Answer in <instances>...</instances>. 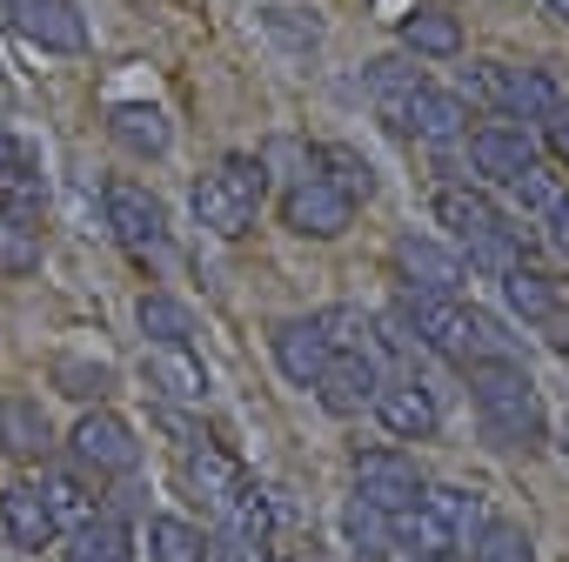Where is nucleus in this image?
Masks as SVG:
<instances>
[{
    "label": "nucleus",
    "mask_w": 569,
    "mask_h": 562,
    "mask_svg": "<svg viewBox=\"0 0 569 562\" xmlns=\"http://www.w3.org/2000/svg\"><path fill=\"white\" fill-rule=\"evenodd\" d=\"M8 28L41 54H81L88 48V21H81L74 0H21L8 14Z\"/></svg>",
    "instance_id": "12"
},
{
    "label": "nucleus",
    "mask_w": 569,
    "mask_h": 562,
    "mask_svg": "<svg viewBox=\"0 0 569 562\" xmlns=\"http://www.w3.org/2000/svg\"><path fill=\"white\" fill-rule=\"evenodd\" d=\"M54 389L74 395V402H88V409H101L108 389H114V369L108 362H81V355H54Z\"/></svg>",
    "instance_id": "33"
},
{
    "label": "nucleus",
    "mask_w": 569,
    "mask_h": 562,
    "mask_svg": "<svg viewBox=\"0 0 569 562\" xmlns=\"http://www.w3.org/2000/svg\"><path fill=\"white\" fill-rule=\"evenodd\" d=\"M221 542L228 549H248V555H268V542H274V502L254 482L221 509Z\"/></svg>",
    "instance_id": "24"
},
{
    "label": "nucleus",
    "mask_w": 569,
    "mask_h": 562,
    "mask_svg": "<svg viewBox=\"0 0 569 562\" xmlns=\"http://www.w3.org/2000/svg\"><path fill=\"white\" fill-rule=\"evenodd\" d=\"M254 21H261V34H268V41H281L296 61H309V54L322 48V21H316V8H281V0H268Z\"/></svg>",
    "instance_id": "31"
},
{
    "label": "nucleus",
    "mask_w": 569,
    "mask_h": 562,
    "mask_svg": "<svg viewBox=\"0 0 569 562\" xmlns=\"http://www.w3.org/2000/svg\"><path fill=\"white\" fill-rule=\"evenodd\" d=\"M141 549H148V562H208L214 542L188 515H148L141 522Z\"/></svg>",
    "instance_id": "27"
},
{
    "label": "nucleus",
    "mask_w": 569,
    "mask_h": 562,
    "mask_svg": "<svg viewBox=\"0 0 569 562\" xmlns=\"http://www.w3.org/2000/svg\"><path fill=\"white\" fill-rule=\"evenodd\" d=\"M422 502H429V509H436L456 535H462V549H469V542H476V529L489 522V509H482L469 489H422Z\"/></svg>",
    "instance_id": "34"
},
{
    "label": "nucleus",
    "mask_w": 569,
    "mask_h": 562,
    "mask_svg": "<svg viewBox=\"0 0 569 562\" xmlns=\"http://www.w3.org/2000/svg\"><path fill=\"white\" fill-rule=\"evenodd\" d=\"M502 281V309L516 315V322H529V329H542L569 295L556 289V274H542V268H529V261H516V268H502L496 274Z\"/></svg>",
    "instance_id": "20"
},
{
    "label": "nucleus",
    "mask_w": 569,
    "mask_h": 562,
    "mask_svg": "<svg viewBox=\"0 0 569 562\" xmlns=\"http://www.w3.org/2000/svg\"><path fill=\"white\" fill-rule=\"evenodd\" d=\"M14 168H28V148H21V141H14L8 128H0V181H8Z\"/></svg>",
    "instance_id": "39"
},
{
    "label": "nucleus",
    "mask_w": 569,
    "mask_h": 562,
    "mask_svg": "<svg viewBox=\"0 0 569 562\" xmlns=\"http://www.w3.org/2000/svg\"><path fill=\"white\" fill-rule=\"evenodd\" d=\"M389 261H396V274H402L409 295H456L462 274H469V261L449 241H436V234H402L389 248Z\"/></svg>",
    "instance_id": "9"
},
{
    "label": "nucleus",
    "mask_w": 569,
    "mask_h": 562,
    "mask_svg": "<svg viewBox=\"0 0 569 562\" xmlns=\"http://www.w3.org/2000/svg\"><path fill=\"white\" fill-rule=\"evenodd\" d=\"M268 355H274V369L289 375L296 389H316L336 349H329V335H322L316 315H289V322H274V329H268Z\"/></svg>",
    "instance_id": "11"
},
{
    "label": "nucleus",
    "mask_w": 569,
    "mask_h": 562,
    "mask_svg": "<svg viewBox=\"0 0 569 562\" xmlns=\"http://www.w3.org/2000/svg\"><path fill=\"white\" fill-rule=\"evenodd\" d=\"M148 389L168 402H208V369L194 349H148Z\"/></svg>",
    "instance_id": "25"
},
{
    "label": "nucleus",
    "mask_w": 569,
    "mask_h": 562,
    "mask_svg": "<svg viewBox=\"0 0 569 562\" xmlns=\"http://www.w3.org/2000/svg\"><path fill=\"white\" fill-rule=\"evenodd\" d=\"M268 562H289V555H268Z\"/></svg>",
    "instance_id": "46"
},
{
    "label": "nucleus",
    "mask_w": 569,
    "mask_h": 562,
    "mask_svg": "<svg viewBox=\"0 0 569 562\" xmlns=\"http://www.w3.org/2000/svg\"><path fill=\"white\" fill-rule=\"evenodd\" d=\"M54 449V429L41 415L34 395H8L0 402V455H14V462H48Z\"/></svg>",
    "instance_id": "22"
},
{
    "label": "nucleus",
    "mask_w": 569,
    "mask_h": 562,
    "mask_svg": "<svg viewBox=\"0 0 569 562\" xmlns=\"http://www.w3.org/2000/svg\"><path fill=\"white\" fill-rule=\"evenodd\" d=\"M542 329H549V342H556V349H569V302H562V309H556Z\"/></svg>",
    "instance_id": "41"
},
{
    "label": "nucleus",
    "mask_w": 569,
    "mask_h": 562,
    "mask_svg": "<svg viewBox=\"0 0 569 562\" xmlns=\"http://www.w3.org/2000/svg\"><path fill=\"white\" fill-rule=\"evenodd\" d=\"M14 8H21V0H0V21H8V14H14Z\"/></svg>",
    "instance_id": "44"
},
{
    "label": "nucleus",
    "mask_w": 569,
    "mask_h": 562,
    "mask_svg": "<svg viewBox=\"0 0 569 562\" xmlns=\"http://www.w3.org/2000/svg\"><path fill=\"white\" fill-rule=\"evenodd\" d=\"M376 389H382L376 355H369V349H336L329 369H322V382H316V402H322L329 415H362V409L376 402Z\"/></svg>",
    "instance_id": "15"
},
{
    "label": "nucleus",
    "mask_w": 569,
    "mask_h": 562,
    "mask_svg": "<svg viewBox=\"0 0 569 562\" xmlns=\"http://www.w3.org/2000/svg\"><path fill=\"white\" fill-rule=\"evenodd\" d=\"M402 134H416V141H436V148L462 141V134H469V108H462V94L422 88V94L409 101V121H402Z\"/></svg>",
    "instance_id": "23"
},
{
    "label": "nucleus",
    "mask_w": 569,
    "mask_h": 562,
    "mask_svg": "<svg viewBox=\"0 0 569 562\" xmlns=\"http://www.w3.org/2000/svg\"><path fill=\"white\" fill-rule=\"evenodd\" d=\"M134 322H141V335H148V349H194V315L174 302V295H141L134 302Z\"/></svg>",
    "instance_id": "30"
},
{
    "label": "nucleus",
    "mask_w": 569,
    "mask_h": 562,
    "mask_svg": "<svg viewBox=\"0 0 569 562\" xmlns=\"http://www.w3.org/2000/svg\"><path fill=\"white\" fill-rule=\"evenodd\" d=\"M108 134H114V148H128L141 161H161L168 141H174V128H168V114L154 101H114L108 108Z\"/></svg>",
    "instance_id": "21"
},
{
    "label": "nucleus",
    "mask_w": 569,
    "mask_h": 562,
    "mask_svg": "<svg viewBox=\"0 0 569 562\" xmlns=\"http://www.w3.org/2000/svg\"><path fill=\"white\" fill-rule=\"evenodd\" d=\"M542 141H549V154H556V161L569 168V101H562V108H556V114L542 121Z\"/></svg>",
    "instance_id": "38"
},
{
    "label": "nucleus",
    "mask_w": 569,
    "mask_h": 562,
    "mask_svg": "<svg viewBox=\"0 0 569 562\" xmlns=\"http://www.w3.org/2000/svg\"><path fill=\"white\" fill-rule=\"evenodd\" d=\"M382 535H389V549H396L402 562H449V555L462 549V535H456L429 502H409V509L382 515Z\"/></svg>",
    "instance_id": "16"
},
{
    "label": "nucleus",
    "mask_w": 569,
    "mask_h": 562,
    "mask_svg": "<svg viewBox=\"0 0 569 562\" xmlns=\"http://www.w3.org/2000/svg\"><path fill=\"white\" fill-rule=\"evenodd\" d=\"M68 562H101V555H81V549H68Z\"/></svg>",
    "instance_id": "45"
},
{
    "label": "nucleus",
    "mask_w": 569,
    "mask_h": 562,
    "mask_svg": "<svg viewBox=\"0 0 569 562\" xmlns=\"http://www.w3.org/2000/svg\"><path fill=\"white\" fill-rule=\"evenodd\" d=\"M469 402H476V422L496 449H516V455H536L549 442V422H542V395L529 382L522 362H469Z\"/></svg>",
    "instance_id": "2"
},
{
    "label": "nucleus",
    "mask_w": 569,
    "mask_h": 562,
    "mask_svg": "<svg viewBox=\"0 0 569 562\" xmlns=\"http://www.w3.org/2000/svg\"><path fill=\"white\" fill-rule=\"evenodd\" d=\"M88 475H94V469H81V462H74V469H48V475H41V495H48V509H54V522H61V529H81V522L101 509V495L88 489ZM94 482H101V475H94Z\"/></svg>",
    "instance_id": "29"
},
{
    "label": "nucleus",
    "mask_w": 569,
    "mask_h": 562,
    "mask_svg": "<svg viewBox=\"0 0 569 562\" xmlns=\"http://www.w3.org/2000/svg\"><path fill=\"white\" fill-rule=\"evenodd\" d=\"M309 174H322L329 188H342L356 208L376 194V168H369V154H356V148H342V141H329V148H309Z\"/></svg>",
    "instance_id": "28"
},
{
    "label": "nucleus",
    "mask_w": 569,
    "mask_h": 562,
    "mask_svg": "<svg viewBox=\"0 0 569 562\" xmlns=\"http://www.w3.org/2000/svg\"><path fill=\"white\" fill-rule=\"evenodd\" d=\"M316 322H322L329 349H369V335H376V315H362L356 302H336V309H322Z\"/></svg>",
    "instance_id": "36"
},
{
    "label": "nucleus",
    "mask_w": 569,
    "mask_h": 562,
    "mask_svg": "<svg viewBox=\"0 0 569 562\" xmlns=\"http://www.w3.org/2000/svg\"><path fill=\"white\" fill-rule=\"evenodd\" d=\"M422 469H416V455H402V449H356V502H369L376 515H396V509H409V502H422Z\"/></svg>",
    "instance_id": "8"
},
{
    "label": "nucleus",
    "mask_w": 569,
    "mask_h": 562,
    "mask_svg": "<svg viewBox=\"0 0 569 562\" xmlns=\"http://www.w3.org/2000/svg\"><path fill=\"white\" fill-rule=\"evenodd\" d=\"M369 409H376V422H382L396 442H429V435L442 429V402H436V389H429V382H416V375L382 382Z\"/></svg>",
    "instance_id": "10"
},
{
    "label": "nucleus",
    "mask_w": 569,
    "mask_h": 562,
    "mask_svg": "<svg viewBox=\"0 0 569 562\" xmlns=\"http://www.w3.org/2000/svg\"><path fill=\"white\" fill-rule=\"evenodd\" d=\"M469 168L489 181V188H509L522 168H536V148L522 128H476L469 134Z\"/></svg>",
    "instance_id": "19"
},
{
    "label": "nucleus",
    "mask_w": 569,
    "mask_h": 562,
    "mask_svg": "<svg viewBox=\"0 0 569 562\" xmlns=\"http://www.w3.org/2000/svg\"><path fill=\"white\" fill-rule=\"evenodd\" d=\"M0 535H8V549H21V555H41V549L61 542V522H54L41 482H8L0 489Z\"/></svg>",
    "instance_id": "13"
},
{
    "label": "nucleus",
    "mask_w": 569,
    "mask_h": 562,
    "mask_svg": "<svg viewBox=\"0 0 569 562\" xmlns=\"http://www.w3.org/2000/svg\"><path fill=\"white\" fill-rule=\"evenodd\" d=\"M556 108H562V88L549 81V68H509V61H496V114L549 121Z\"/></svg>",
    "instance_id": "18"
},
{
    "label": "nucleus",
    "mask_w": 569,
    "mask_h": 562,
    "mask_svg": "<svg viewBox=\"0 0 569 562\" xmlns=\"http://www.w3.org/2000/svg\"><path fill=\"white\" fill-rule=\"evenodd\" d=\"M402 48L416 61H456L462 54V21L442 14V8H416V14H402Z\"/></svg>",
    "instance_id": "26"
},
{
    "label": "nucleus",
    "mask_w": 569,
    "mask_h": 562,
    "mask_svg": "<svg viewBox=\"0 0 569 562\" xmlns=\"http://www.w3.org/2000/svg\"><path fill=\"white\" fill-rule=\"evenodd\" d=\"M34 261H41V228L0 214V274H28Z\"/></svg>",
    "instance_id": "35"
},
{
    "label": "nucleus",
    "mask_w": 569,
    "mask_h": 562,
    "mask_svg": "<svg viewBox=\"0 0 569 562\" xmlns=\"http://www.w3.org/2000/svg\"><path fill=\"white\" fill-rule=\"evenodd\" d=\"M549 14H556V21H569V0H549Z\"/></svg>",
    "instance_id": "43"
},
{
    "label": "nucleus",
    "mask_w": 569,
    "mask_h": 562,
    "mask_svg": "<svg viewBox=\"0 0 569 562\" xmlns=\"http://www.w3.org/2000/svg\"><path fill=\"white\" fill-rule=\"evenodd\" d=\"M181 482H188V489H194V495H201V502L221 515V509H228V502L248 489V469H241V462H234L221 442H208V435H188V442H181Z\"/></svg>",
    "instance_id": "14"
},
{
    "label": "nucleus",
    "mask_w": 569,
    "mask_h": 562,
    "mask_svg": "<svg viewBox=\"0 0 569 562\" xmlns=\"http://www.w3.org/2000/svg\"><path fill=\"white\" fill-rule=\"evenodd\" d=\"M349 221H356V201L342 188H329L322 174H296L289 194H281V228L302 241H336V234H349Z\"/></svg>",
    "instance_id": "6"
},
{
    "label": "nucleus",
    "mask_w": 569,
    "mask_h": 562,
    "mask_svg": "<svg viewBox=\"0 0 569 562\" xmlns=\"http://www.w3.org/2000/svg\"><path fill=\"white\" fill-rule=\"evenodd\" d=\"M556 455H562V462H569V415H562V422H556Z\"/></svg>",
    "instance_id": "42"
},
{
    "label": "nucleus",
    "mask_w": 569,
    "mask_h": 562,
    "mask_svg": "<svg viewBox=\"0 0 569 562\" xmlns=\"http://www.w3.org/2000/svg\"><path fill=\"white\" fill-rule=\"evenodd\" d=\"M396 315H402V329L429 355H442L456 369H469V362H522L516 335H502V322L482 315V309H469L462 295H409L402 289V309Z\"/></svg>",
    "instance_id": "1"
},
{
    "label": "nucleus",
    "mask_w": 569,
    "mask_h": 562,
    "mask_svg": "<svg viewBox=\"0 0 569 562\" xmlns=\"http://www.w3.org/2000/svg\"><path fill=\"white\" fill-rule=\"evenodd\" d=\"M509 194H516V208H542V214H549V208H556V194H562V188H556V181H549V168H522V174H516V181H509Z\"/></svg>",
    "instance_id": "37"
},
{
    "label": "nucleus",
    "mask_w": 569,
    "mask_h": 562,
    "mask_svg": "<svg viewBox=\"0 0 569 562\" xmlns=\"http://www.w3.org/2000/svg\"><path fill=\"white\" fill-rule=\"evenodd\" d=\"M101 208H108L114 241H121L141 268H161V261H168V214H161V201H154L141 181H108V188H101Z\"/></svg>",
    "instance_id": "5"
},
{
    "label": "nucleus",
    "mask_w": 569,
    "mask_h": 562,
    "mask_svg": "<svg viewBox=\"0 0 569 562\" xmlns=\"http://www.w3.org/2000/svg\"><path fill=\"white\" fill-rule=\"evenodd\" d=\"M362 81H369V101H376V114L402 134V121H409V101L429 88V74L409 61V54H376L369 68H362Z\"/></svg>",
    "instance_id": "17"
},
{
    "label": "nucleus",
    "mask_w": 569,
    "mask_h": 562,
    "mask_svg": "<svg viewBox=\"0 0 569 562\" xmlns=\"http://www.w3.org/2000/svg\"><path fill=\"white\" fill-rule=\"evenodd\" d=\"M261 201H268V161H261V154H221V161L188 188L194 221H201L208 234H221V241H241V234L254 228Z\"/></svg>",
    "instance_id": "3"
},
{
    "label": "nucleus",
    "mask_w": 569,
    "mask_h": 562,
    "mask_svg": "<svg viewBox=\"0 0 569 562\" xmlns=\"http://www.w3.org/2000/svg\"><path fill=\"white\" fill-rule=\"evenodd\" d=\"M469 555H476V562H536V542H529V529H522V522H509V515H489V522L476 529Z\"/></svg>",
    "instance_id": "32"
},
{
    "label": "nucleus",
    "mask_w": 569,
    "mask_h": 562,
    "mask_svg": "<svg viewBox=\"0 0 569 562\" xmlns=\"http://www.w3.org/2000/svg\"><path fill=\"white\" fill-rule=\"evenodd\" d=\"M549 241L569 254V194H556V208H549Z\"/></svg>",
    "instance_id": "40"
},
{
    "label": "nucleus",
    "mask_w": 569,
    "mask_h": 562,
    "mask_svg": "<svg viewBox=\"0 0 569 562\" xmlns=\"http://www.w3.org/2000/svg\"><path fill=\"white\" fill-rule=\"evenodd\" d=\"M436 221H442V228L469 248V261H482L489 274L516 268V261H522V248H529V241H522V228H516V221H509L482 188H462V181L436 194Z\"/></svg>",
    "instance_id": "4"
},
{
    "label": "nucleus",
    "mask_w": 569,
    "mask_h": 562,
    "mask_svg": "<svg viewBox=\"0 0 569 562\" xmlns=\"http://www.w3.org/2000/svg\"><path fill=\"white\" fill-rule=\"evenodd\" d=\"M74 462L94 469V475H134L141 469V442H134V422H121L114 409H81L74 435H68Z\"/></svg>",
    "instance_id": "7"
}]
</instances>
